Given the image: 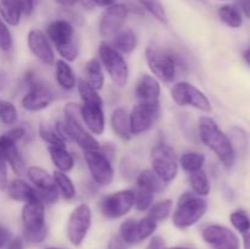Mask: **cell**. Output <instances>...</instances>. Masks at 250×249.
I'll return each instance as SVG.
<instances>
[{"instance_id": "f907efd6", "label": "cell", "mask_w": 250, "mask_h": 249, "mask_svg": "<svg viewBox=\"0 0 250 249\" xmlns=\"http://www.w3.org/2000/svg\"><path fill=\"white\" fill-rule=\"evenodd\" d=\"M239 4H241L242 11L244 12V15L250 19V0H239Z\"/></svg>"}, {"instance_id": "5b68a950", "label": "cell", "mask_w": 250, "mask_h": 249, "mask_svg": "<svg viewBox=\"0 0 250 249\" xmlns=\"http://www.w3.org/2000/svg\"><path fill=\"white\" fill-rule=\"evenodd\" d=\"M23 238L31 244L42 243L48 236L45 220V204L41 200L24 203L21 211Z\"/></svg>"}, {"instance_id": "94428289", "label": "cell", "mask_w": 250, "mask_h": 249, "mask_svg": "<svg viewBox=\"0 0 250 249\" xmlns=\"http://www.w3.org/2000/svg\"><path fill=\"white\" fill-rule=\"evenodd\" d=\"M46 249H60V248H46Z\"/></svg>"}, {"instance_id": "d4e9b609", "label": "cell", "mask_w": 250, "mask_h": 249, "mask_svg": "<svg viewBox=\"0 0 250 249\" xmlns=\"http://www.w3.org/2000/svg\"><path fill=\"white\" fill-rule=\"evenodd\" d=\"M54 65H55V80L59 87L67 92L75 89L77 87L78 80L70 63L60 59V60H56Z\"/></svg>"}, {"instance_id": "1f68e13d", "label": "cell", "mask_w": 250, "mask_h": 249, "mask_svg": "<svg viewBox=\"0 0 250 249\" xmlns=\"http://www.w3.org/2000/svg\"><path fill=\"white\" fill-rule=\"evenodd\" d=\"M0 17L9 26H19L22 11L15 0H0Z\"/></svg>"}, {"instance_id": "ee69618b", "label": "cell", "mask_w": 250, "mask_h": 249, "mask_svg": "<svg viewBox=\"0 0 250 249\" xmlns=\"http://www.w3.org/2000/svg\"><path fill=\"white\" fill-rule=\"evenodd\" d=\"M59 55L61 56V59L67 62H72L76 59L78 58V54H80V50H78V46L75 42L67 44V45L60 46V48H56Z\"/></svg>"}, {"instance_id": "83f0119b", "label": "cell", "mask_w": 250, "mask_h": 249, "mask_svg": "<svg viewBox=\"0 0 250 249\" xmlns=\"http://www.w3.org/2000/svg\"><path fill=\"white\" fill-rule=\"evenodd\" d=\"M38 134L44 143L48 146H66L65 133L62 131L61 122H58L55 127H51L46 124H41L38 127Z\"/></svg>"}, {"instance_id": "74e56055", "label": "cell", "mask_w": 250, "mask_h": 249, "mask_svg": "<svg viewBox=\"0 0 250 249\" xmlns=\"http://www.w3.org/2000/svg\"><path fill=\"white\" fill-rule=\"evenodd\" d=\"M19 120V112L16 106L9 100H1L0 102V121L5 126L12 127L16 124Z\"/></svg>"}, {"instance_id": "ba28073f", "label": "cell", "mask_w": 250, "mask_h": 249, "mask_svg": "<svg viewBox=\"0 0 250 249\" xmlns=\"http://www.w3.org/2000/svg\"><path fill=\"white\" fill-rule=\"evenodd\" d=\"M171 99L181 107L190 106L203 112H211L212 105L204 92L186 81L175 83L170 90Z\"/></svg>"}, {"instance_id": "11a10c76", "label": "cell", "mask_w": 250, "mask_h": 249, "mask_svg": "<svg viewBox=\"0 0 250 249\" xmlns=\"http://www.w3.org/2000/svg\"><path fill=\"white\" fill-rule=\"evenodd\" d=\"M243 246L244 249H250V231L243 233Z\"/></svg>"}, {"instance_id": "52a82bcc", "label": "cell", "mask_w": 250, "mask_h": 249, "mask_svg": "<svg viewBox=\"0 0 250 249\" xmlns=\"http://www.w3.org/2000/svg\"><path fill=\"white\" fill-rule=\"evenodd\" d=\"M151 170L167 185L178 175V158L175 149L166 143H158L150 151Z\"/></svg>"}, {"instance_id": "277c9868", "label": "cell", "mask_w": 250, "mask_h": 249, "mask_svg": "<svg viewBox=\"0 0 250 249\" xmlns=\"http://www.w3.org/2000/svg\"><path fill=\"white\" fill-rule=\"evenodd\" d=\"M208 211V202L193 192H185L178 198L172 212V224L186 229L194 226Z\"/></svg>"}, {"instance_id": "2e32d148", "label": "cell", "mask_w": 250, "mask_h": 249, "mask_svg": "<svg viewBox=\"0 0 250 249\" xmlns=\"http://www.w3.org/2000/svg\"><path fill=\"white\" fill-rule=\"evenodd\" d=\"M202 237L212 249H239L238 237L222 225H208L203 228Z\"/></svg>"}, {"instance_id": "9c48e42d", "label": "cell", "mask_w": 250, "mask_h": 249, "mask_svg": "<svg viewBox=\"0 0 250 249\" xmlns=\"http://www.w3.org/2000/svg\"><path fill=\"white\" fill-rule=\"evenodd\" d=\"M24 81L28 90L21 99L22 107L29 112H38L48 109L54 100L51 90L41 81L36 80L32 71L26 73Z\"/></svg>"}, {"instance_id": "7c38bea8", "label": "cell", "mask_w": 250, "mask_h": 249, "mask_svg": "<svg viewBox=\"0 0 250 249\" xmlns=\"http://www.w3.org/2000/svg\"><path fill=\"white\" fill-rule=\"evenodd\" d=\"M84 161L92 176L93 182L100 187L111 185L115 177V170L112 161L105 155L102 149L98 150H84Z\"/></svg>"}, {"instance_id": "d6a6232c", "label": "cell", "mask_w": 250, "mask_h": 249, "mask_svg": "<svg viewBox=\"0 0 250 249\" xmlns=\"http://www.w3.org/2000/svg\"><path fill=\"white\" fill-rule=\"evenodd\" d=\"M205 155L198 151H187L178 159V165L187 173L195 172L204 167Z\"/></svg>"}, {"instance_id": "60d3db41", "label": "cell", "mask_w": 250, "mask_h": 249, "mask_svg": "<svg viewBox=\"0 0 250 249\" xmlns=\"http://www.w3.org/2000/svg\"><path fill=\"white\" fill-rule=\"evenodd\" d=\"M154 195L153 193L144 192L141 189H134V208L137 211H148L151 205L154 204Z\"/></svg>"}, {"instance_id": "30bf717a", "label": "cell", "mask_w": 250, "mask_h": 249, "mask_svg": "<svg viewBox=\"0 0 250 249\" xmlns=\"http://www.w3.org/2000/svg\"><path fill=\"white\" fill-rule=\"evenodd\" d=\"M134 208V189H120L102 198L99 210L106 219L124 217Z\"/></svg>"}, {"instance_id": "b9f144b4", "label": "cell", "mask_w": 250, "mask_h": 249, "mask_svg": "<svg viewBox=\"0 0 250 249\" xmlns=\"http://www.w3.org/2000/svg\"><path fill=\"white\" fill-rule=\"evenodd\" d=\"M229 221L232 226L241 233L250 231V217L244 210H236L229 215Z\"/></svg>"}, {"instance_id": "7a4b0ae2", "label": "cell", "mask_w": 250, "mask_h": 249, "mask_svg": "<svg viewBox=\"0 0 250 249\" xmlns=\"http://www.w3.org/2000/svg\"><path fill=\"white\" fill-rule=\"evenodd\" d=\"M146 61L154 77L165 83L173 82L178 68L185 67L180 55L160 45H149L146 49Z\"/></svg>"}, {"instance_id": "9a60e30c", "label": "cell", "mask_w": 250, "mask_h": 249, "mask_svg": "<svg viewBox=\"0 0 250 249\" xmlns=\"http://www.w3.org/2000/svg\"><path fill=\"white\" fill-rule=\"evenodd\" d=\"M160 115V105L137 104L129 112V127L132 136H141L153 127Z\"/></svg>"}, {"instance_id": "f5cc1de1", "label": "cell", "mask_w": 250, "mask_h": 249, "mask_svg": "<svg viewBox=\"0 0 250 249\" xmlns=\"http://www.w3.org/2000/svg\"><path fill=\"white\" fill-rule=\"evenodd\" d=\"M95 5L98 6H102V7H107L110 5L115 4V0H93Z\"/></svg>"}, {"instance_id": "ac0fdd59", "label": "cell", "mask_w": 250, "mask_h": 249, "mask_svg": "<svg viewBox=\"0 0 250 249\" xmlns=\"http://www.w3.org/2000/svg\"><path fill=\"white\" fill-rule=\"evenodd\" d=\"M134 94L139 104L160 105L159 99L161 94L160 81L153 75H143L138 80L134 89Z\"/></svg>"}, {"instance_id": "7402d4cb", "label": "cell", "mask_w": 250, "mask_h": 249, "mask_svg": "<svg viewBox=\"0 0 250 249\" xmlns=\"http://www.w3.org/2000/svg\"><path fill=\"white\" fill-rule=\"evenodd\" d=\"M5 190L7 192L10 199L15 200V202L31 203L41 200L36 188L22 178H15L11 182L7 183V187Z\"/></svg>"}, {"instance_id": "c3c4849f", "label": "cell", "mask_w": 250, "mask_h": 249, "mask_svg": "<svg viewBox=\"0 0 250 249\" xmlns=\"http://www.w3.org/2000/svg\"><path fill=\"white\" fill-rule=\"evenodd\" d=\"M146 249H165V241L161 237H153Z\"/></svg>"}, {"instance_id": "d590c367", "label": "cell", "mask_w": 250, "mask_h": 249, "mask_svg": "<svg viewBox=\"0 0 250 249\" xmlns=\"http://www.w3.org/2000/svg\"><path fill=\"white\" fill-rule=\"evenodd\" d=\"M173 209V202L171 199H161L154 203L148 210V216L155 220L156 222L164 221L171 215Z\"/></svg>"}, {"instance_id": "91938a15", "label": "cell", "mask_w": 250, "mask_h": 249, "mask_svg": "<svg viewBox=\"0 0 250 249\" xmlns=\"http://www.w3.org/2000/svg\"><path fill=\"white\" fill-rule=\"evenodd\" d=\"M34 1L37 2V5H38V2H39V0H34Z\"/></svg>"}, {"instance_id": "f35d334b", "label": "cell", "mask_w": 250, "mask_h": 249, "mask_svg": "<svg viewBox=\"0 0 250 249\" xmlns=\"http://www.w3.org/2000/svg\"><path fill=\"white\" fill-rule=\"evenodd\" d=\"M138 1L158 21L163 22V23L167 22V14H166L165 7L161 4L160 0H138Z\"/></svg>"}, {"instance_id": "e0dca14e", "label": "cell", "mask_w": 250, "mask_h": 249, "mask_svg": "<svg viewBox=\"0 0 250 249\" xmlns=\"http://www.w3.org/2000/svg\"><path fill=\"white\" fill-rule=\"evenodd\" d=\"M27 45L34 58L38 59L42 63L46 66L55 63V53L50 41L43 31L32 28L27 34Z\"/></svg>"}, {"instance_id": "7dc6e473", "label": "cell", "mask_w": 250, "mask_h": 249, "mask_svg": "<svg viewBox=\"0 0 250 249\" xmlns=\"http://www.w3.org/2000/svg\"><path fill=\"white\" fill-rule=\"evenodd\" d=\"M11 239H12V236L10 229L6 228L5 226H2V225H0V249L6 247L7 243H9Z\"/></svg>"}, {"instance_id": "ffe728a7", "label": "cell", "mask_w": 250, "mask_h": 249, "mask_svg": "<svg viewBox=\"0 0 250 249\" xmlns=\"http://www.w3.org/2000/svg\"><path fill=\"white\" fill-rule=\"evenodd\" d=\"M46 37L56 48L72 43L75 37V27L68 20L59 19L46 26Z\"/></svg>"}, {"instance_id": "5bb4252c", "label": "cell", "mask_w": 250, "mask_h": 249, "mask_svg": "<svg viewBox=\"0 0 250 249\" xmlns=\"http://www.w3.org/2000/svg\"><path fill=\"white\" fill-rule=\"evenodd\" d=\"M128 7L125 4H112L105 9L99 20V34L103 38H109L124 28L128 17Z\"/></svg>"}, {"instance_id": "f6af8a7d", "label": "cell", "mask_w": 250, "mask_h": 249, "mask_svg": "<svg viewBox=\"0 0 250 249\" xmlns=\"http://www.w3.org/2000/svg\"><path fill=\"white\" fill-rule=\"evenodd\" d=\"M9 183V177H7V163L5 160L4 155L0 151V190H5Z\"/></svg>"}, {"instance_id": "816d5d0a", "label": "cell", "mask_w": 250, "mask_h": 249, "mask_svg": "<svg viewBox=\"0 0 250 249\" xmlns=\"http://www.w3.org/2000/svg\"><path fill=\"white\" fill-rule=\"evenodd\" d=\"M58 4H60L61 6H63L65 9H70V7H73L78 2V0H55Z\"/></svg>"}, {"instance_id": "9f6ffc18", "label": "cell", "mask_w": 250, "mask_h": 249, "mask_svg": "<svg viewBox=\"0 0 250 249\" xmlns=\"http://www.w3.org/2000/svg\"><path fill=\"white\" fill-rule=\"evenodd\" d=\"M243 56H244V60H246L247 63H248V65L250 66V49H248V50L244 53Z\"/></svg>"}, {"instance_id": "8d00e7d4", "label": "cell", "mask_w": 250, "mask_h": 249, "mask_svg": "<svg viewBox=\"0 0 250 249\" xmlns=\"http://www.w3.org/2000/svg\"><path fill=\"white\" fill-rule=\"evenodd\" d=\"M119 234L121 237L122 242L126 244H137L138 242V236H137V220L126 219L119 228Z\"/></svg>"}, {"instance_id": "e575fe53", "label": "cell", "mask_w": 250, "mask_h": 249, "mask_svg": "<svg viewBox=\"0 0 250 249\" xmlns=\"http://www.w3.org/2000/svg\"><path fill=\"white\" fill-rule=\"evenodd\" d=\"M219 17L225 24L231 28H239L243 24V17L237 7L232 5H224L219 9Z\"/></svg>"}, {"instance_id": "8992f818", "label": "cell", "mask_w": 250, "mask_h": 249, "mask_svg": "<svg viewBox=\"0 0 250 249\" xmlns=\"http://www.w3.org/2000/svg\"><path fill=\"white\" fill-rule=\"evenodd\" d=\"M98 54H99L100 63L104 66L112 83L119 88L126 87L129 78V68L124 55L107 42L100 43Z\"/></svg>"}, {"instance_id": "ab89813d", "label": "cell", "mask_w": 250, "mask_h": 249, "mask_svg": "<svg viewBox=\"0 0 250 249\" xmlns=\"http://www.w3.org/2000/svg\"><path fill=\"white\" fill-rule=\"evenodd\" d=\"M158 222L150 216H146L137 221V236H138V242L146 241V238L151 237L154 232L156 231Z\"/></svg>"}, {"instance_id": "3957f363", "label": "cell", "mask_w": 250, "mask_h": 249, "mask_svg": "<svg viewBox=\"0 0 250 249\" xmlns=\"http://www.w3.org/2000/svg\"><path fill=\"white\" fill-rule=\"evenodd\" d=\"M81 105L76 103H68L63 107V121L61 122L66 138L75 142L80 148L84 150H98L100 143L95 136H93L87 127L83 124L80 114Z\"/></svg>"}, {"instance_id": "44dd1931", "label": "cell", "mask_w": 250, "mask_h": 249, "mask_svg": "<svg viewBox=\"0 0 250 249\" xmlns=\"http://www.w3.org/2000/svg\"><path fill=\"white\" fill-rule=\"evenodd\" d=\"M0 151L16 175H23L26 172V161L20 151L19 143L10 139L5 133L0 136Z\"/></svg>"}, {"instance_id": "cb8c5ba5", "label": "cell", "mask_w": 250, "mask_h": 249, "mask_svg": "<svg viewBox=\"0 0 250 249\" xmlns=\"http://www.w3.org/2000/svg\"><path fill=\"white\" fill-rule=\"evenodd\" d=\"M136 185L137 189L158 194V193H161L165 189L166 183L151 168H146V170L141 171L137 175Z\"/></svg>"}, {"instance_id": "d6986e66", "label": "cell", "mask_w": 250, "mask_h": 249, "mask_svg": "<svg viewBox=\"0 0 250 249\" xmlns=\"http://www.w3.org/2000/svg\"><path fill=\"white\" fill-rule=\"evenodd\" d=\"M80 114L83 124L93 136H102L104 133L106 119H105L103 105L82 104Z\"/></svg>"}, {"instance_id": "6da1fadb", "label": "cell", "mask_w": 250, "mask_h": 249, "mask_svg": "<svg viewBox=\"0 0 250 249\" xmlns=\"http://www.w3.org/2000/svg\"><path fill=\"white\" fill-rule=\"evenodd\" d=\"M198 133L203 144L208 146L226 167H232L236 161V150L231 139L222 131L214 119L202 116L198 122Z\"/></svg>"}, {"instance_id": "db71d44e", "label": "cell", "mask_w": 250, "mask_h": 249, "mask_svg": "<svg viewBox=\"0 0 250 249\" xmlns=\"http://www.w3.org/2000/svg\"><path fill=\"white\" fill-rule=\"evenodd\" d=\"M78 2H81V4H82V6L84 7V9H88V10L93 9L95 5L93 0H78Z\"/></svg>"}, {"instance_id": "8fae6325", "label": "cell", "mask_w": 250, "mask_h": 249, "mask_svg": "<svg viewBox=\"0 0 250 249\" xmlns=\"http://www.w3.org/2000/svg\"><path fill=\"white\" fill-rule=\"evenodd\" d=\"M92 209L87 203H81L71 211L66 226L67 238L75 247H80L84 242L92 227Z\"/></svg>"}, {"instance_id": "f546056e", "label": "cell", "mask_w": 250, "mask_h": 249, "mask_svg": "<svg viewBox=\"0 0 250 249\" xmlns=\"http://www.w3.org/2000/svg\"><path fill=\"white\" fill-rule=\"evenodd\" d=\"M53 177L55 181L56 188L59 190V194L66 200L75 199L76 195H77V190H76L75 183L71 180L70 176L66 172L55 170L53 173Z\"/></svg>"}, {"instance_id": "f1b7e54d", "label": "cell", "mask_w": 250, "mask_h": 249, "mask_svg": "<svg viewBox=\"0 0 250 249\" xmlns=\"http://www.w3.org/2000/svg\"><path fill=\"white\" fill-rule=\"evenodd\" d=\"M83 80L87 83H89L97 90L103 89L105 77L104 73H103V66L98 59L93 58L87 61L84 66V78Z\"/></svg>"}, {"instance_id": "603a6c76", "label": "cell", "mask_w": 250, "mask_h": 249, "mask_svg": "<svg viewBox=\"0 0 250 249\" xmlns=\"http://www.w3.org/2000/svg\"><path fill=\"white\" fill-rule=\"evenodd\" d=\"M110 126L112 132L122 141L132 139L131 127H129V112L125 107H116L110 116Z\"/></svg>"}, {"instance_id": "836d02e7", "label": "cell", "mask_w": 250, "mask_h": 249, "mask_svg": "<svg viewBox=\"0 0 250 249\" xmlns=\"http://www.w3.org/2000/svg\"><path fill=\"white\" fill-rule=\"evenodd\" d=\"M77 89L78 94H80L81 99H82V104H97L103 105V98L100 97L99 90L93 88L89 83L85 82L83 78L78 80L77 82Z\"/></svg>"}, {"instance_id": "484cf974", "label": "cell", "mask_w": 250, "mask_h": 249, "mask_svg": "<svg viewBox=\"0 0 250 249\" xmlns=\"http://www.w3.org/2000/svg\"><path fill=\"white\" fill-rule=\"evenodd\" d=\"M49 155L58 171L70 172L75 167V156L66 146H48Z\"/></svg>"}, {"instance_id": "680465c9", "label": "cell", "mask_w": 250, "mask_h": 249, "mask_svg": "<svg viewBox=\"0 0 250 249\" xmlns=\"http://www.w3.org/2000/svg\"><path fill=\"white\" fill-rule=\"evenodd\" d=\"M165 249H187V248H182V247H175V248H165Z\"/></svg>"}, {"instance_id": "681fc988", "label": "cell", "mask_w": 250, "mask_h": 249, "mask_svg": "<svg viewBox=\"0 0 250 249\" xmlns=\"http://www.w3.org/2000/svg\"><path fill=\"white\" fill-rule=\"evenodd\" d=\"M5 249H23V242H22V238H20V237L12 238L11 241L7 243V246L5 247Z\"/></svg>"}, {"instance_id": "7bdbcfd3", "label": "cell", "mask_w": 250, "mask_h": 249, "mask_svg": "<svg viewBox=\"0 0 250 249\" xmlns=\"http://www.w3.org/2000/svg\"><path fill=\"white\" fill-rule=\"evenodd\" d=\"M12 44H14V39H12L11 31L4 22V20L0 17V50L5 51V53L10 51L12 48Z\"/></svg>"}, {"instance_id": "4fadbf2b", "label": "cell", "mask_w": 250, "mask_h": 249, "mask_svg": "<svg viewBox=\"0 0 250 249\" xmlns=\"http://www.w3.org/2000/svg\"><path fill=\"white\" fill-rule=\"evenodd\" d=\"M29 181L38 192V197L44 204H55L59 199V190L51 173L41 166H29L26 171Z\"/></svg>"}, {"instance_id": "4316f807", "label": "cell", "mask_w": 250, "mask_h": 249, "mask_svg": "<svg viewBox=\"0 0 250 249\" xmlns=\"http://www.w3.org/2000/svg\"><path fill=\"white\" fill-rule=\"evenodd\" d=\"M112 46L121 54H131L132 51L136 50L137 44H138V38L134 33L133 29L131 28H122L112 36L111 41Z\"/></svg>"}, {"instance_id": "4dcf8cb0", "label": "cell", "mask_w": 250, "mask_h": 249, "mask_svg": "<svg viewBox=\"0 0 250 249\" xmlns=\"http://www.w3.org/2000/svg\"><path fill=\"white\" fill-rule=\"evenodd\" d=\"M188 182H189V186L194 194L199 195V197H207L211 190V185H210L208 173L203 168L199 171H195V172L188 173Z\"/></svg>"}, {"instance_id": "bcb514c9", "label": "cell", "mask_w": 250, "mask_h": 249, "mask_svg": "<svg viewBox=\"0 0 250 249\" xmlns=\"http://www.w3.org/2000/svg\"><path fill=\"white\" fill-rule=\"evenodd\" d=\"M15 2L19 5L22 15H24V16H31L37 6V2L34 0H15Z\"/></svg>"}, {"instance_id": "6f0895ef", "label": "cell", "mask_w": 250, "mask_h": 249, "mask_svg": "<svg viewBox=\"0 0 250 249\" xmlns=\"http://www.w3.org/2000/svg\"><path fill=\"white\" fill-rule=\"evenodd\" d=\"M110 249H122L121 247H119V246H111L110 247Z\"/></svg>"}]
</instances>
